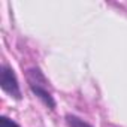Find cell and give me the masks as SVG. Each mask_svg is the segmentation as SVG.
<instances>
[{"label":"cell","instance_id":"cell-4","mask_svg":"<svg viewBox=\"0 0 127 127\" xmlns=\"http://www.w3.org/2000/svg\"><path fill=\"white\" fill-rule=\"evenodd\" d=\"M0 127H20L15 121H12L8 117H2L0 118Z\"/></svg>","mask_w":127,"mask_h":127},{"label":"cell","instance_id":"cell-1","mask_svg":"<svg viewBox=\"0 0 127 127\" xmlns=\"http://www.w3.org/2000/svg\"><path fill=\"white\" fill-rule=\"evenodd\" d=\"M27 81H29V85L32 88V91L49 108V109H54L55 108V102L51 96V93L48 91L46 88V84L48 81L45 79V76L42 75V72L39 69H30L27 72Z\"/></svg>","mask_w":127,"mask_h":127},{"label":"cell","instance_id":"cell-3","mask_svg":"<svg viewBox=\"0 0 127 127\" xmlns=\"http://www.w3.org/2000/svg\"><path fill=\"white\" fill-rule=\"evenodd\" d=\"M66 123L69 124V127H91L88 123H85L84 120L75 117V115H66Z\"/></svg>","mask_w":127,"mask_h":127},{"label":"cell","instance_id":"cell-2","mask_svg":"<svg viewBox=\"0 0 127 127\" xmlns=\"http://www.w3.org/2000/svg\"><path fill=\"white\" fill-rule=\"evenodd\" d=\"M0 85H2L3 91H6L12 97L21 99V90H20L17 75H15L14 69L6 66V64L2 66V70H0Z\"/></svg>","mask_w":127,"mask_h":127}]
</instances>
